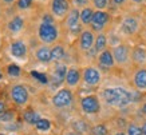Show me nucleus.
<instances>
[{"label": "nucleus", "instance_id": "obj_1", "mask_svg": "<svg viewBox=\"0 0 146 135\" xmlns=\"http://www.w3.org/2000/svg\"><path fill=\"white\" fill-rule=\"evenodd\" d=\"M103 98H105L107 105L125 107L130 103L131 94L123 90V88H107L103 91Z\"/></svg>", "mask_w": 146, "mask_h": 135}, {"label": "nucleus", "instance_id": "obj_2", "mask_svg": "<svg viewBox=\"0 0 146 135\" xmlns=\"http://www.w3.org/2000/svg\"><path fill=\"white\" fill-rule=\"evenodd\" d=\"M39 39L46 44L54 43L58 38V30L54 24H48V23H42L39 27Z\"/></svg>", "mask_w": 146, "mask_h": 135}, {"label": "nucleus", "instance_id": "obj_3", "mask_svg": "<svg viewBox=\"0 0 146 135\" xmlns=\"http://www.w3.org/2000/svg\"><path fill=\"white\" fill-rule=\"evenodd\" d=\"M71 100H72V94H71L70 90H60L56 95L52 98V103L55 107L58 109H63V107H67V106L71 105Z\"/></svg>", "mask_w": 146, "mask_h": 135}, {"label": "nucleus", "instance_id": "obj_4", "mask_svg": "<svg viewBox=\"0 0 146 135\" xmlns=\"http://www.w3.org/2000/svg\"><path fill=\"white\" fill-rule=\"evenodd\" d=\"M11 98L16 105H24L27 100H28V91L24 86H13L11 90Z\"/></svg>", "mask_w": 146, "mask_h": 135}, {"label": "nucleus", "instance_id": "obj_5", "mask_svg": "<svg viewBox=\"0 0 146 135\" xmlns=\"http://www.w3.org/2000/svg\"><path fill=\"white\" fill-rule=\"evenodd\" d=\"M82 110L87 114H97L99 110H101V106H99V102L95 96H86L82 99Z\"/></svg>", "mask_w": 146, "mask_h": 135}, {"label": "nucleus", "instance_id": "obj_6", "mask_svg": "<svg viewBox=\"0 0 146 135\" xmlns=\"http://www.w3.org/2000/svg\"><path fill=\"white\" fill-rule=\"evenodd\" d=\"M109 19H110V16H109V13L103 12V11H97V12H94V16H93V22H91V27H93L94 31H101L103 27H105V24H106L107 22H109Z\"/></svg>", "mask_w": 146, "mask_h": 135}, {"label": "nucleus", "instance_id": "obj_7", "mask_svg": "<svg viewBox=\"0 0 146 135\" xmlns=\"http://www.w3.org/2000/svg\"><path fill=\"white\" fill-rule=\"evenodd\" d=\"M68 8L70 5L67 0H52L51 1V11L55 16H59V18L64 16L68 12Z\"/></svg>", "mask_w": 146, "mask_h": 135}, {"label": "nucleus", "instance_id": "obj_8", "mask_svg": "<svg viewBox=\"0 0 146 135\" xmlns=\"http://www.w3.org/2000/svg\"><path fill=\"white\" fill-rule=\"evenodd\" d=\"M83 79L87 84H90V86H95V84H98L99 80H101V74L98 72V70L90 67V68H86V70H84Z\"/></svg>", "mask_w": 146, "mask_h": 135}, {"label": "nucleus", "instance_id": "obj_9", "mask_svg": "<svg viewBox=\"0 0 146 135\" xmlns=\"http://www.w3.org/2000/svg\"><path fill=\"white\" fill-rule=\"evenodd\" d=\"M113 55H114V59L117 63L123 64V63H126L129 59V48L126 47V46H118V47L114 48Z\"/></svg>", "mask_w": 146, "mask_h": 135}, {"label": "nucleus", "instance_id": "obj_10", "mask_svg": "<svg viewBox=\"0 0 146 135\" xmlns=\"http://www.w3.org/2000/svg\"><path fill=\"white\" fill-rule=\"evenodd\" d=\"M11 54L15 58H26L27 54V46L22 40H16L11 44Z\"/></svg>", "mask_w": 146, "mask_h": 135}, {"label": "nucleus", "instance_id": "obj_11", "mask_svg": "<svg viewBox=\"0 0 146 135\" xmlns=\"http://www.w3.org/2000/svg\"><path fill=\"white\" fill-rule=\"evenodd\" d=\"M138 30V22L134 18H126L122 22V31L127 35H133Z\"/></svg>", "mask_w": 146, "mask_h": 135}, {"label": "nucleus", "instance_id": "obj_12", "mask_svg": "<svg viewBox=\"0 0 146 135\" xmlns=\"http://www.w3.org/2000/svg\"><path fill=\"white\" fill-rule=\"evenodd\" d=\"M94 35L91 31H84L82 32V35H80V48L84 50V51H87L91 48V46L94 44Z\"/></svg>", "mask_w": 146, "mask_h": 135}, {"label": "nucleus", "instance_id": "obj_13", "mask_svg": "<svg viewBox=\"0 0 146 135\" xmlns=\"http://www.w3.org/2000/svg\"><path fill=\"white\" fill-rule=\"evenodd\" d=\"M79 11L78 9H71L68 13V18H67V26L71 31H76L78 30V23H79Z\"/></svg>", "mask_w": 146, "mask_h": 135}, {"label": "nucleus", "instance_id": "obj_14", "mask_svg": "<svg viewBox=\"0 0 146 135\" xmlns=\"http://www.w3.org/2000/svg\"><path fill=\"white\" fill-rule=\"evenodd\" d=\"M99 63L103 67H113L115 63V59H114V55L111 54V51H109V50L103 51L99 55Z\"/></svg>", "mask_w": 146, "mask_h": 135}, {"label": "nucleus", "instance_id": "obj_15", "mask_svg": "<svg viewBox=\"0 0 146 135\" xmlns=\"http://www.w3.org/2000/svg\"><path fill=\"white\" fill-rule=\"evenodd\" d=\"M134 84L137 86V88L139 90H145L146 88V70L145 68H141L135 72V76H134Z\"/></svg>", "mask_w": 146, "mask_h": 135}, {"label": "nucleus", "instance_id": "obj_16", "mask_svg": "<svg viewBox=\"0 0 146 135\" xmlns=\"http://www.w3.org/2000/svg\"><path fill=\"white\" fill-rule=\"evenodd\" d=\"M66 75H67V68L66 66H58L54 70V82L56 83V84H60V83L66 79Z\"/></svg>", "mask_w": 146, "mask_h": 135}, {"label": "nucleus", "instance_id": "obj_17", "mask_svg": "<svg viewBox=\"0 0 146 135\" xmlns=\"http://www.w3.org/2000/svg\"><path fill=\"white\" fill-rule=\"evenodd\" d=\"M79 71L76 70V68H70V70H67V75H66V82L68 86H76L78 82H79Z\"/></svg>", "mask_w": 146, "mask_h": 135}, {"label": "nucleus", "instance_id": "obj_18", "mask_svg": "<svg viewBox=\"0 0 146 135\" xmlns=\"http://www.w3.org/2000/svg\"><path fill=\"white\" fill-rule=\"evenodd\" d=\"M36 58H38V60L42 62V63H48L51 60V50L44 47H40L38 48V51H36Z\"/></svg>", "mask_w": 146, "mask_h": 135}, {"label": "nucleus", "instance_id": "obj_19", "mask_svg": "<svg viewBox=\"0 0 146 135\" xmlns=\"http://www.w3.org/2000/svg\"><path fill=\"white\" fill-rule=\"evenodd\" d=\"M24 26V20H23L22 16H15L9 20L8 23V30L11 32H19V31L23 28Z\"/></svg>", "mask_w": 146, "mask_h": 135}, {"label": "nucleus", "instance_id": "obj_20", "mask_svg": "<svg viewBox=\"0 0 146 135\" xmlns=\"http://www.w3.org/2000/svg\"><path fill=\"white\" fill-rule=\"evenodd\" d=\"M93 16H94V12L91 8H84L82 9L80 12V22L83 24H91L93 22Z\"/></svg>", "mask_w": 146, "mask_h": 135}, {"label": "nucleus", "instance_id": "obj_21", "mask_svg": "<svg viewBox=\"0 0 146 135\" xmlns=\"http://www.w3.org/2000/svg\"><path fill=\"white\" fill-rule=\"evenodd\" d=\"M64 56V48L62 46H55L51 50V60H60Z\"/></svg>", "mask_w": 146, "mask_h": 135}, {"label": "nucleus", "instance_id": "obj_22", "mask_svg": "<svg viewBox=\"0 0 146 135\" xmlns=\"http://www.w3.org/2000/svg\"><path fill=\"white\" fill-rule=\"evenodd\" d=\"M23 116H24V120H26L27 123H30V124H35V123L39 120V115H38L35 111H32V110H27Z\"/></svg>", "mask_w": 146, "mask_h": 135}, {"label": "nucleus", "instance_id": "obj_23", "mask_svg": "<svg viewBox=\"0 0 146 135\" xmlns=\"http://www.w3.org/2000/svg\"><path fill=\"white\" fill-rule=\"evenodd\" d=\"M133 59H134V62H137V63H143L145 59H146L145 50H142V48H137V50H134L133 51Z\"/></svg>", "mask_w": 146, "mask_h": 135}, {"label": "nucleus", "instance_id": "obj_24", "mask_svg": "<svg viewBox=\"0 0 146 135\" xmlns=\"http://www.w3.org/2000/svg\"><path fill=\"white\" fill-rule=\"evenodd\" d=\"M106 36L105 35H98V38L95 39V51H102L103 48L106 47Z\"/></svg>", "mask_w": 146, "mask_h": 135}, {"label": "nucleus", "instance_id": "obj_25", "mask_svg": "<svg viewBox=\"0 0 146 135\" xmlns=\"http://www.w3.org/2000/svg\"><path fill=\"white\" fill-rule=\"evenodd\" d=\"M35 126H36V128L40 131H47L50 128V126H51V123H50V120H47V119H39V120L35 123Z\"/></svg>", "mask_w": 146, "mask_h": 135}, {"label": "nucleus", "instance_id": "obj_26", "mask_svg": "<svg viewBox=\"0 0 146 135\" xmlns=\"http://www.w3.org/2000/svg\"><path fill=\"white\" fill-rule=\"evenodd\" d=\"M127 135H143V131L137 124H130L127 128Z\"/></svg>", "mask_w": 146, "mask_h": 135}, {"label": "nucleus", "instance_id": "obj_27", "mask_svg": "<svg viewBox=\"0 0 146 135\" xmlns=\"http://www.w3.org/2000/svg\"><path fill=\"white\" fill-rule=\"evenodd\" d=\"M31 76L32 78H35V79H38L42 84H47V76H46L44 74H40V72H38V71H31Z\"/></svg>", "mask_w": 146, "mask_h": 135}, {"label": "nucleus", "instance_id": "obj_28", "mask_svg": "<svg viewBox=\"0 0 146 135\" xmlns=\"http://www.w3.org/2000/svg\"><path fill=\"white\" fill-rule=\"evenodd\" d=\"M93 134L94 135H107V128L103 124H98L93 128Z\"/></svg>", "mask_w": 146, "mask_h": 135}, {"label": "nucleus", "instance_id": "obj_29", "mask_svg": "<svg viewBox=\"0 0 146 135\" xmlns=\"http://www.w3.org/2000/svg\"><path fill=\"white\" fill-rule=\"evenodd\" d=\"M7 71H8V74L11 75V76H19L20 75V68H19L16 64H11L8 66V68H7Z\"/></svg>", "mask_w": 146, "mask_h": 135}, {"label": "nucleus", "instance_id": "obj_30", "mask_svg": "<svg viewBox=\"0 0 146 135\" xmlns=\"http://www.w3.org/2000/svg\"><path fill=\"white\" fill-rule=\"evenodd\" d=\"M13 116H15L13 111H4V113L0 115V120L1 122H8V120H12Z\"/></svg>", "mask_w": 146, "mask_h": 135}, {"label": "nucleus", "instance_id": "obj_31", "mask_svg": "<svg viewBox=\"0 0 146 135\" xmlns=\"http://www.w3.org/2000/svg\"><path fill=\"white\" fill-rule=\"evenodd\" d=\"M32 4V0H18V7L20 9H27L30 8Z\"/></svg>", "mask_w": 146, "mask_h": 135}, {"label": "nucleus", "instance_id": "obj_32", "mask_svg": "<svg viewBox=\"0 0 146 135\" xmlns=\"http://www.w3.org/2000/svg\"><path fill=\"white\" fill-rule=\"evenodd\" d=\"M93 3H94V5H95L97 8L102 9V8H105V7L107 5V0H93Z\"/></svg>", "mask_w": 146, "mask_h": 135}, {"label": "nucleus", "instance_id": "obj_33", "mask_svg": "<svg viewBox=\"0 0 146 135\" xmlns=\"http://www.w3.org/2000/svg\"><path fill=\"white\" fill-rule=\"evenodd\" d=\"M43 23H48V24H52L54 23V19L51 15H44L43 16Z\"/></svg>", "mask_w": 146, "mask_h": 135}, {"label": "nucleus", "instance_id": "obj_34", "mask_svg": "<svg viewBox=\"0 0 146 135\" xmlns=\"http://www.w3.org/2000/svg\"><path fill=\"white\" fill-rule=\"evenodd\" d=\"M82 126H84L83 122H76L75 123V128H78L79 131H86V130H87L86 127H82Z\"/></svg>", "mask_w": 146, "mask_h": 135}, {"label": "nucleus", "instance_id": "obj_35", "mask_svg": "<svg viewBox=\"0 0 146 135\" xmlns=\"http://www.w3.org/2000/svg\"><path fill=\"white\" fill-rule=\"evenodd\" d=\"M74 1H75L76 5H84L87 1H89V0H74Z\"/></svg>", "mask_w": 146, "mask_h": 135}, {"label": "nucleus", "instance_id": "obj_36", "mask_svg": "<svg viewBox=\"0 0 146 135\" xmlns=\"http://www.w3.org/2000/svg\"><path fill=\"white\" fill-rule=\"evenodd\" d=\"M4 111H5V106H4V103H3V102H0V115L4 113Z\"/></svg>", "mask_w": 146, "mask_h": 135}, {"label": "nucleus", "instance_id": "obj_37", "mask_svg": "<svg viewBox=\"0 0 146 135\" xmlns=\"http://www.w3.org/2000/svg\"><path fill=\"white\" fill-rule=\"evenodd\" d=\"M113 1H114L115 4H122V3H123L125 0H113Z\"/></svg>", "mask_w": 146, "mask_h": 135}, {"label": "nucleus", "instance_id": "obj_38", "mask_svg": "<svg viewBox=\"0 0 146 135\" xmlns=\"http://www.w3.org/2000/svg\"><path fill=\"white\" fill-rule=\"evenodd\" d=\"M142 131H143V135H146V122L143 123V127H142Z\"/></svg>", "mask_w": 146, "mask_h": 135}, {"label": "nucleus", "instance_id": "obj_39", "mask_svg": "<svg viewBox=\"0 0 146 135\" xmlns=\"http://www.w3.org/2000/svg\"><path fill=\"white\" fill-rule=\"evenodd\" d=\"M5 4H11V3H13V0H3Z\"/></svg>", "mask_w": 146, "mask_h": 135}, {"label": "nucleus", "instance_id": "obj_40", "mask_svg": "<svg viewBox=\"0 0 146 135\" xmlns=\"http://www.w3.org/2000/svg\"><path fill=\"white\" fill-rule=\"evenodd\" d=\"M142 111H143V113H145V115H146V103L143 105V107H142Z\"/></svg>", "mask_w": 146, "mask_h": 135}, {"label": "nucleus", "instance_id": "obj_41", "mask_svg": "<svg viewBox=\"0 0 146 135\" xmlns=\"http://www.w3.org/2000/svg\"><path fill=\"white\" fill-rule=\"evenodd\" d=\"M133 1H135V3H142L143 0H133Z\"/></svg>", "mask_w": 146, "mask_h": 135}, {"label": "nucleus", "instance_id": "obj_42", "mask_svg": "<svg viewBox=\"0 0 146 135\" xmlns=\"http://www.w3.org/2000/svg\"><path fill=\"white\" fill-rule=\"evenodd\" d=\"M115 135H125L123 132H118V134H115Z\"/></svg>", "mask_w": 146, "mask_h": 135}, {"label": "nucleus", "instance_id": "obj_43", "mask_svg": "<svg viewBox=\"0 0 146 135\" xmlns=\"http://www.w3.org/2000/svg\"><path fill=\"white\" fill-rule=\"evenodd\" d=\"M67 135H79V134H67Z\"/></svg>", "mask_w": 146, "mask_h": 135}, {"label": "nucleus", "instance_id": "obj_44", "mask_svg": "<svg viewBox=\"0 0 146 135\" xmlns=\"http://www.w3.org/2000/svg\"><path fill=\"white\" fill-rule=\"evenodd\" d=\"M0 79H1V71H0Z\"/></svg>", "mask_w": 146, "mask_h": 135}, {"label": "nucleus", "instance_id": "obj_45", "mask_svg": "<svg viewBox=\"0 0 146 135\" xmlns=\"http://www.w3.org/2000/svg\"><path fill=\"white\" fill-rule=\"evenodd\" d=\"M0 135H3V134H0Z\"/></svg>", "mask_w": 146, "mask_h": 135}, {"label": "nucleus", "instance_id": "obj_46", "mask_svg": "<svg viewBox=\"0 0 146 135\" xmlns=\"http://www.w3.org/2000/svg\"><path fill=\"white\" fill-rule=\"evenodd\" d=\"M0 42H1V40H0Z\"/></svg>", "mask_w": 146, "mask_h": 135}]
</instances>
